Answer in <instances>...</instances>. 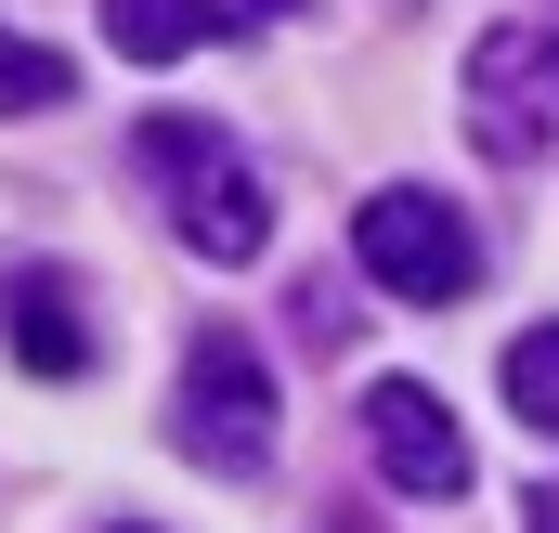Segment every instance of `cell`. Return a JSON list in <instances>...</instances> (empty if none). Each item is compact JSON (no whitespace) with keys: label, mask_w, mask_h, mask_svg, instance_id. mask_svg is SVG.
I'll list each match as a JSON object with an SVG mask.
<instances>
[{"label":"cell","mask_w":559,"mask_h":533,"mask_svg":"<svg viewBox=\"0 0 559 533\" xmlns=\"http://www.w3.org/2000/svg\"><path fill=\"white\" fill-rule=\"evenodd\" d=\"M79 79H66V52H39V39H0V118H39V105H66Z\"/></svg>","instance_id":"obj_9"},{"label":"cell","mask_w":559,"mask_h":533,"mask_svg":"<svg viewBox=\"0 0 559 533\" xmlns=\"http://www.w3.org/2000/svg\"><path fill=\"white\" fill-rule=\"evenodd\" d=\"M352 261L378 273L391 299L442 312V299H468V286H481V235H468V209H455V196L391 182V196H365V209H352Z\"/></svg>","instance_id":"obj_3"},{"label":"cell","mask_w":559,"mask_h":533,"mask_svg":"<svg viewBox=\"0 0 559 533\" xmlns=\"http://www.w3.org/2000/svg\"><path fill=\"white\" fill-rule=\"evenodd\" d=\"M365 455H378V482H391V495H417V508L468 495V429H455L442 391H417V378L365 391Z\"/></svg>","instance_id":"obj_5"},{"label":"cell","mask_w":559,"mask_h":533,"mask_svg":"<svg viewBox=\"0 0 559 533\" xmlns=\"http://www.w3.org/2000/svg\"><path fill=\"white\" fill-rule=\"evenodd\" d=\"M521 533H559V482H534V495H521Z\"/></svg>","instance_id":"obj_11"},{"label":"cell","mask_w":559,"mask_h":533,"mask_svg":"<svg viewBox=\"0 0 559 533\" xmlns=\"http://www.w3.org/2000/svg\"><path fill=\"white\" fill-rule=\"evenodd\" d=\"M468 143H481L495 169L559 156V26L508 13V26L468 39Z\"/></svg>","instance_id":"obj_2"},{"label":"cell","mask_w":559,"mask_h":533,"mask_svg":"<svg viewBox=\"0 0 559 533\" xmlns=\"http://www.w3.org/2000/svg\"><path fill=\"white\" fill-rule=\"evenodd\" d=\"M286 13H299V0H235V26H286Z\"/></svg>","instance_id":"obj_12"},{"label":"cell","mask_w":559,"mask_h":533,"mask_svg":"<svg viewBox=\"0 0 559 533\" xmlns=\"http://www.w3.org/2000/svg\"><path fill=\"white\" fill-rule=\"evenodd\" d=\"M495 378H508V403H521V416H534V429H559V325H521V339H508V365H495Z\"/></svg>","instance_id":"obj_8"},{"label":"cell","mask_w":559,"mask_h":533,"mask_svg":"<svg viewBox=\"0 0 559 533\" xmlns=\"http://www.w3.org/2000/svg\"><path fill=\"white\" fill-rule=\"evenodd\" d=\"M131 156L169 182V235H182L195 261H261V248H274V196H261V169L235 156V131H209V118H143Z\"/></svg>","instance_id":"obj_1"},{"label":"cell","mask_w":559,"mask_h":533,"mask_svg":"<svg viewBox=\"0 0 559 533\" xmlns=\"http://www.w3.org/2000/svg\"><path fill=\"white\" fill-rule=\"evenodd\" d=\"M235 26V0H105V39L131 52V66H182L195 39H222Z\"/></svg>","instance_id":"obj_7"},{"label":"cell","mask_w":559,"mask_h":533,"mask_svg":"<svg viewBox=\"0 0 559 533\" xmlns=\"http://www.w3.org/2000/svg\"><path fill=\"white\" fill-rule=\"evenodd\" d=\"M169 429H182L195 469L261 482V469H274V365H261L235 325H209V339L182 352V403H169Z\"/></svg>","instance_id":"obj_4"},{"label":"cell","mask_w":559,"mask_h":533,"mask_svg":"<svg viewBox=\"0 0 559 533\" xmlns=\"http://www.w3.org/2000/svg\"><path fill=\"white\" fill-rule=\"evenodd\" d=\"M286 312H299V339H312V352H338V339H352V299H338V286H299Z\"/></svg>","instance_id":"obj_10"},{"label":"cell","mask_w":559,"mask_h":533,"mask_svg":"<svg viewBox=\"0 0 559 533\" xmlns=\"http://www.w3.org/2000/svg\"><path fill=\"white\" fill-rule=\"evenodd\" d=\"M0 352H13L26 378H92V312H79V286L52 261L0 273Z\"/></svg>","instance_id":"obj_6"}]
</instances>
